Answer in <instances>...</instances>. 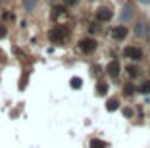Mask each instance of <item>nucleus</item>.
Instances as JSON below:
<instances>
[{
	"mask_svg": "<svg viewBox=\"0 0 150 148\" xmlns=\"http://www.w3.org/2000/svg\"><path fill=\"white\" fill-rule=\"evenodd\" d=\"M48 39H50V42H54V44H58V42H66V40L69 39V29H66L64 25L54 27V29L48 33Z\"/></svg>",
	"mask_w": 150,
	"mask_h": 148,
	"instance_id": "f257e3e1",
	"label": "nucleus"
},
{
	"mask_svg": "<svg viewBox=\"0 0 150 148\" xmlns=\"http://www.w3.org/2000/svg\"><path fill=\"white\" fill-rule=\"evenodd\" d=\"M94 18H96L98 23H106L114 18V10H112L110 6H100V8L96 10V13H94Z\"/></svg>",
	"mask_w": 150,
	"mask_h": 148,
	"instance_id": "f03ea898",
	"label": "nucleus"
},
{
	"mask_svg": "<svg viewBox=\"0 0 150 148\" xmlns=\"http://www.w3.org/2000/svg\"><path fill=\"white\" fill-rule=\"evenodd\" d=\"M77 46H79V50L83 54H93L94 50H96V40H94L93 37H85V39L79 40V44H77Z\"/></svg>",
	"mask_w": 150,
	"mask_h": 148,
	"instance_id": "7ed1b4c3",
	"label": "nucleus"
},
{
	"mask_svg": "<svg viewBox=\"0 0 150 148\" xmlns=\"http://www.w3.org/2000/svg\"><path fill=\"white\" fill-rule=\"evenodd\" d=\"M123 56L129 58V60H142L144 58V52H142V48L139 46H125L123 48Z\"/></svg>",
	"mask_w": 150,
	"mask_h": 148,
	"instance_id": "20e7f679",
	"label": "nucleus"
},
{
	"mask_svg": "<svg viewBox=\"0 0 150 148\" xmlns=\"http://www.w3.org/2000/svg\"><path fill=\"white\" fill-rule=\"evenodd\" d=\"M106 71H108V75H110L112 79H117V77H119V71H121V65H119V62H117V60H112L110 64L106 65Z\"/></svg>",
	"mask_w": 150,
	"mask_h": 148,
	"instance_id": "39448f33",
	"label": "nucleus"
},
{
	"mask_svg": "<svg viewBox=\"0 0 150 148\" xmlns=\"http://www.w3.org/2000/svg\"><path fill=\"white\" fill-rule=\"evenodd\" d=\"M127 33H129V29L125 25H117L112 31V37H114V40H123L125 37H127Z\"/></svg>",
	"mask_w": 150,
	"mask_h": 148,
	"instance_id": "423d86ee",
	"label": "nucleus"
},
{
	"mask_svg": "<svg viewBox=\"0 0 150 148\" xmlns=\"http://www.w3.org/2000/svg\"><path fill=\"white\" fill-rule=\"evenodd\" d=\"M131 18H133V8L127 4L123 10H121V16H119V19H121V25H123V23H127Z\"/></svg>",
	"mask_w": 150,
	"mask_h": 148,
	"instance_id": "0eeeda50",
	"label": "nucleus"
},
{
	"mask_svg": "<svg viewBox=\"0 0 150 148\" xmlns=\"http://www.w3.org/2000/svg\"><path fill=\"white\" fill-rule=\"evenodd\" d=\"M133 33H135V37H139V39H144V35H146V25L142 21H139L137 25H135V29H133Z\"/></svg>",
	"mask_w": 150,
	"mask_h": 148,
	"instance_id": "6e6552de",
	"label": "nucleus"
},
{
	"mask_svg": "<svg viewBox=\"0 0 150 148\" xmlns=\"http://www.w3.org/2000/svg\"><path fill=\"white\" fill-rule=\"evenodd\" d=\"M127 73H129V77L131 79H137V77H141V67H139V65H129L127 67Z\"/></svg>",
	"mask_w": 150,
	"mask_h": 148,
	"instance_id": "1a4fd4ad",
	"label": "nucleus"
},
{
	"mask_svg": "<svg viewBox=\"0 0 150 148\" xmlns=\"http://www.w3.org/2000/svg\"><path fill=\"white\" fill-rule=\"evenodd\" d=\"M108 92V83L106 81H98V85H96V94L98 96H104Z\"/></svg>",
	"mask_w": 150,
	"mask_h": 148,
	"instance_id": "9d476101",
	"label": "nucleus"
},
{
	"mask_svg": "<svg viewBox=\"0 0 150 148\" xmlns=\"http://www.w3.org/2000/svg\"><path fill=\"white\" fill-rule=\"evenodd\" d=\"M117 108H119V102H117V98H110V100L106 102V110H108V112H115Z\"/></svg>",
	"mask_w": 150,
	"mask_h": 148,
	"instance_id": "9b49d317",
	"label": "nucleus"
},
{
	"mask_svg": "<svg viewBox=\"0 0 150 148\" xmlns=\"http://www.w3.org/2000/svg\"><path fill=\"white\" fill-rule=\"evenodd\" d=\"M91 148H108V142H104V140L100 139H91V144H88Z\"/></svg>",
	"mask_w": 150,
	"mask_h": 148,
	"instance_id": "f8f14e48",
	"label": "nucleus"
},
{
	"mask_svg": "<svg viewBox=\"0 0 150 148\" xmlns=\"http://www.w3.org/2000/svg\"><path fill=\"white\" fill-rule=\"evenodd\" d=\"M139 92H142V94H150V79H148V81H142V85L139 87Z\"/></svg>",
	"mask_w": 150,
	"mask_h": 148,
	"instance_id": "ddd939ff",
	"label": "nucleus"
},
{
	"mask_svg": "<svg viewBox=\"0 0 150 148\" xmlns=\"http://www.w3.org/2000/svg\"><path fill=\"white\" fill-rule=\"evenodd\" d=\"M69 83H71V87H73V89H81V85H83V81H81L79 77H73V79L69 81Z\"/></svg>",
	"mask_w": 150,
	"mask_h": 148,
	"instance_id": "4468645a",
	"label": "nucleus"
},
{
	"mask_svg": "<svg viewBox=\"0 0 150 148\" xmlns=\"http://www.w3.org/2000/svg\"><path fill=\"white\" fill-rule=\"evenodd\" d=\"M135 91H137V87H133V85H125V89H123V92H125L127 96H131Z\"/></svg>",
	"mask_w": 150,
	"mask_h": 148,
	"instance_id": "2eb2a0df",
	"label": "nucleus"
},
{
	"mask_svg": "<svg viewBox=\"0 0 150 148\" xmlns=\"http://www.w3.org/2000/svg\"><path fill=\"white\" fill-rule=\"evenodd\" d=\"M35 8V0H25V10L29 12V10Z\"/></svg>",
	"mask_w": 150,
	"mask_h": 148,
	"instance_id": "dca6fc26",
	"label": "nucleus"
},
{
	"mask_svg": "<svg viewBox=\"0 0 150 148\" xmlns=\"http://www.w3.org/2000/svg\"><path fill=\"white\" fill-rule=\"evenodd\" d=\"M6 33H8L6 25H4V23H0V39H4V37H6Z\"/></svg>",
	"mask_w": 150,
	"mask_h": 148,
	"instance_id": "f3484780",
	"label": "nucleus"
},
{
	"mask_svg": "<svg viewBox=\"0 0 150 148\" xmlns=\"http://www.w3.org/2000/svg\"><path fill=\"white\" fill-rule=\"evenodd\" d=\"M79 0H64V6H75Z\"/></svg>",
	"mask_w": 150,
	"mask_h": 148,
	"instance_id": "a211bd4d",
	"label": "nucleus"
},
{
	"mask_svg": "<svg viewBox=\"0 0 150 148\" xmlns=\"http://www.w3.org/2000/svg\"><path fill=\"white\" fill-rule=\"evenodd\" d=\"M123 113L127 115V118H131V115H133V110H131V108H125V110H123Z\"/></svg>",
	"mask_w": 150,
	"mask_h": 148,
	"instance_id": "6ab92c4d",
	"label": "nucleus"
},
{
	"mask_svg": "<svg viewBox=\"0 0 150 148\" xmlns=\"http://www.w3.org/2000/svg\"><path fill=\"white\" fill-rule=\"evenodd\" d=\"M96 31H98V27L94 23H93V27H88V33H96Z\"/></svg>",
	"mask_w": 150,
	"mask_h": 148,
	"instance_id": "aec40b11",
	"label": "nucleus"
},
{
	"mask_svg": "<svg viewBox=\"0 0 150 148\" xmlns=\"http://www.w3.org/2000/svg\"><path fill=\"white\" fill-rule=\"evenodd\" d=\"M144 39H148V40H150V29H146V35H144Z\"/></svg>",
	"mask_w": 150,
	"mask_h": 148,
	"instance_id": "412c9836",
	"label": "nucleus"
},
{
	"mask_svg": "<svg viewBox=\"0 0 150 148\" xmlns=\"http://www.w3.org/2000/svg\"><path fill=\"white\" fill-rule=\"evenodd\" d=\"M139 2H141V4H146V6L150 4V0H139Z\"/></svg>",
	"mask_w": 150,
	"mask_h": 148,
	"instance_id": "4be33fe9",
	"label": "nucleus"
}]
</instances>
